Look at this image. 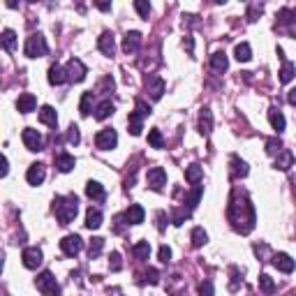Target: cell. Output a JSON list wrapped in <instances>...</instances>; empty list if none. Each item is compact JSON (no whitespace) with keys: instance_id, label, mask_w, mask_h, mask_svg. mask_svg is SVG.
<instances>
[{"instance_id":"6da1fadb","label":"cell","mask_w":296,"mask_h":296,"mask_svg":"<svg viewBox=\"0 0 296 296\" xmlns=\"http://www.w3.org/2000/svg\"><path fill=\"white\" fill-rule=\"evenodd\" d=\"M227 218L238 234H250V231L255 229V222H257L255 206H252V202H250V197L245 190H238V188L231 190Z\"/></svg>"},{"instance_id":"7a4b0ae2","label":"cell","mask_w":296,"mask_h":296,"mask_svg":"<svg viewBox=\"0 0 296 296\" xmlns=\"http://www.w3.org/2000/svg\"><path fill=\"white\" fill-rule=\"evenodd\" d=\"M54 213L58 218L61 224H70L79 213V199L76 195H65V197H56L54 199Z\"/></svg>"},{"instance_id":"3957f363","label":"cell","mask_w":296,"mask_h":296,"mask_svg":"<svg viewBox=\"0 0 296 296\" xmlns=\"http://www.w3.org/2000/svg\"><path fill=\"white\" fill-rule=\"evenodd\" d=\"M23 54L28 58H42V56L49 54V44H47V37L42 33H33L30 37L26 40V47H23Z\"/></svg>"},{"instance_id":"277c9868","label":"cell","mask_w":296,"mask_h":296,"mask_svg":"<svg viewBox=\"0 0 296 296\" xmlns=\"http://www.w3.org/2000/svg\"><path fill=\"white\" fill-rule=\"evenodd\" d=\"M37 290L42 292V296H61V285L56 283V278L51 276V271H42L40 276L35 278Z\"/></svg>"},{"instance_id":"5b68a950","label":"cell","mask_w":296,"mask_h":296,"mask_svg":"<svg viewBox=\"0 0 296 296\" xmlns=\"http://www.w3.org/2000/svg\"><path fill=\"white\" fill-rule=\"evenodd\" d=\"M278 28L296 37V7H283L278 12Z\"/></svg>"},{"instance_id":"8992f818","label":"cell","mask_w":296,"mask_h":296,"mask_svg":"<svg viewBox=\"0 0 296 296\" xmlns=\"http://www.w3.org/2000/svg\"><path fill=\"white\" fill-rule=\"evenodd\" d=\"M144 86H146V93L150 95V100H160L162 95H164V79L157 76V74H146V79H144Z\"/></svg>"},{"instance_id":"52a82bcc","label":"cell","mask_w":296,"mask_h":296,"mask_svg":"<svg viewBox=\"0 0 296 296\" xmlns=\"http://www.w3.org/2000/svg\"><path fill=\"white\" fill-rule=\"evenodd\" d=\"M65 72H68V81H72V83H81V81L86 79L88 70L79 58H72V61H68V65H65Z\"/></svg>"},{"instance_id":"ba28073f","label":"cell","mask_w":296,"mask_h":296,"mask_svg":"<svg viewBox=\"0 0 296 296\" xmlns=\"http://www.w3.org/2000/svg\"><path fill=\"white\" fill-rule=\"evenodd\" d=\"M21 139H23V144H26L28 150H33V153H37V150L44 148V137H42L37 130H33V128L23 130V132H21Z\"/></svg>"},{"instance_id":"9c48e42d","label":"cell","mask_w":296,"mask_h":296,"mask_svg":"<svg viewBox=\"0 0 296 296\" xmlns=\"http://www.w3.org/2000/svg\"><path fill=\"white\" fill-rule=\"evenodd\" d=\"M116 144H118V135H116V130H111V128L102 130V132H97V137H95V146L100 148V150H111V148H116Z\"/></svg>"},{"instance_id":"30bf717a","label":"cell","mask_w":296,"mask_h":296,"mask_svg":"<svg viewBox=\"0 0 296 296\" xmlns=\"http://www.w3.org/2000/svg\"><path fill=\"white\" fill-rule=\"evenodd\" d=\"M61 250L68 257H76L81 250H83V241H81V236H76V234L65 236V238L61 241Z\"/></svg>"},{"instance_id":"8fae6325","label":"cell","mask_w":296,"mask_h":296,"mask_svg":"<svg viewBox=\"0 0 296 296\" xmlns=\"http://www.w3.org/2000/svg\"><path fill=\"white\" fill-rule=\"evenodd\" d=\"M21 259H23V266L30 271H35L37 266H42V259H44V255H42L40 248H26L23 252H21Z\"/></svg>"},{"instance_id":"7c38bea8","label":"cell","mask_w":296,"mask_h":296,"mask_svg":"<svg viewBox=\"0 0 296 296\" xmlns=\"http://www.w3.org/2000/svg\"><path fill=\"white\" fill-rule=\"evenodd\" d=\"M146 181H148V185H150V188L160 192V190L167 185V171H164L162 167H150V169H148Z\"/></svg>"},{"instance_id":"4fadbf2b","label":"cell","mask_w":296,"mask_h":296,"mask_svg":"<svg viewBox=\"0 0 296 296\" xmlns=\"http://www.w3.org/2000/svg\"><path fill=\"white\" fill-rule=\"evenodd\" d=\"M97 49H100L104 56H111L116 54V37H114V33H109V30H104V33L97 37Z\"/></svg>"},{"instance_id":"5bb4252c","label":"cell","mask_w":296,"mask_h":296,"mask_svg":"<svg viewBox=\"0 0 296 296\" xmlns=\"http://www.w3.org/2000/svg\"><path fill=\"white\" fill-rule=\"evenodd\" d=\"M44 178H47V169H44V164L35 162V164H30V167H28L26 181L30 183V185H42V183H44Z\"/></svg>"},{"instance_id":"9a60e30c","label":"cell","mask_w":296,"mask_h":296,"mask_svg":"<svg viewBox=\"0 0 296 296\" xmlns=\"http://www.w3.org/2000/svg\"><path fill=\"white\" fill-rule=\"evenodd\" d=\"M139 47H142V33H139V30H130V33L123 37V51L130 56V54H137Z\"/></svg>"},{"instance_id":"2e32d148","label":"cell","mask_w":296,"mask_h":296,"mask_svg":"<svg viewBox=\"0 0 296 296\" xmlns=\"http://www.w3.org/2000/svg\"><path fill=\"white\" fill-rule=\"evenodd\" d=\"M35 107H37V100H35L33 93H21L19 95V100H16L19 114H30V111H35Z\"/></svg>"},{"instance_id":"e0dca14e","label":"cell","mask_w":296,"mask_h":296,"mask_svg":"<svg viewBox=\"0 0 296 296\" xmlns=\"http://www.w3.org/2000/svg\"><path fill=\"white\" fill-rule=\"evenodd\" d=\"M273 266H276L278 271H283V273H292L296 264L287 252H278V255H273Z\"/></svg>"},{"instance_id":"ac0fdd59","label":"cell","mask_w":296,"mask_h":296,"mask_svg":"<svg viewBox=\"0 0 296 296\" xmlns=\"http://www.w3.org/2000/svg\"><path fill=\"white\" fill-rule=\"evenodd\" d=\"M199 132H202L204 137H209L211 135V130H213V114H211V109L209 107H204L202 111H199Z\"/></svg>"},{"instance_id":"d6986e66","label":"cell","mask_w":296,"mask_h":296,"mask_svg":"<svg viewBox=\"0 0 296 296\" xmlns=\"http://www.w3.org/2000/svg\"><path fill=\"white\" fill-rule=\"evenodd\" d=\"M144 218H146V211H144L139 204H132V206L125 211V224H142Z\"/></svg>"},{"instance_id":"ffe728a7","label":"cell","mask_w":296,"mask_h":296,"mask_svg":"<svg viewBox=\"0 0 296 296\" xmlns=\"http://www.w3.org/2000/svg\"><path fill=\"white\" fill-rule=\"evenodd\" d=\"M269 121H271V128L276 130L278 135H280V132H285V125H287V121H285V116H283V111H280V109H276V107L269 109Z\"/></svg>"},{"instance_id":"44dd1931","label":"cell","mask_w":296,"mask_h":296,"mask_svg":"<svg viewBox=\"0 0 296 296\" xmlns=\"http://www.w3.org/2000/svg\"><path fill=\"white\" fill-rule=\"evenodd\" d=\"M128 128H130V135L132 137H139L144 130V116L139 111H132L128 118Z\"/></svg>"},{"instance_id":"7402d4cb","label":"cell","mask_w":296,"mask_h":296,"mask_svg":"<svg viewBox=\"0 0 296 296\" xmlns=\"http://www.w3.org/2000/svg\"><path fill=\"white\" fill-rule=\"evenodd\" d=\"M40 121L44 123V125H49V128H56V125H58V114H56V109L44 104V107L40 109Z\"/></svg>"},{"instance_id":"603a6c76","label":"cell","mask_w":296,"mask_h":296,"mask_svg":"<svg viewBox=\"0 0 296 296\" xmlns=\"http://www.w3.org/2000/svg\"><path fill=\"white\" fill-rule=\"evenodd\" d=\"M290 167H294V153L292 150H283L276 155V169L278 171H287Z\"/></svg>"},{"instance_id":"cb8c5ba5","label":"cell","mask_w":296,"mask_h":296,"mask_svg":"<svg viewBox=\"0 0 296 296\" xmlns=\"http://www.w3.org/2000/svg\"><path fill=\"white\" fill-rule=\"evenodd\" d=\"M65 81H68V72H65L61 65H51V68H49V83H51V86H61Z\"/></svg>"},{"instance_id":"d4e9b609","label":"cell","mask_w":296,"mask_h":296,"mask_svg":"<svg viewBox=\"0 0 296 296\" xmlns=\"http://www.w3.org/2000/svg\"><path fill=\"white\" fill-rule=\"evenodd\" d=\"M229 164H231V176L234 178H245L248 176V164L241 160V157H236V155H231V160H229Z\"/></svg>"},{"instance_id":"484cf974","label":"cell","mask_w":296,"mask_h":296,"mask_svg":"<svg viewBox=\"0 0 296 296\" xmlns=\"http://www.w3.org/2000/svg\"><path fill=\"white\" fill-rule=\"evenodd\" d=\"M56 167H58V171L68 174V171H72V169L76 167V160H74L70 153H61L58 157H56Z\"/></svg>"},{"instance_id":"4316f807","label":"cell","mask_w":296,"mask_h":296,"mask_svg":"<svg viewBox=\"0 0 296 296\" xmlns=\"http://www.w3.org/2000/svg\"><path fill=\"white\" fill-rule=\"evenodd\" d=\"M278 56H280V58H283V68H280V81H283V83H290L292 79H294V65H292L290 61H285V56H283V49H278Z\"/></svg>"},{"instance_id":"83f0119b","label":"cell","mask_w":296,"mask_h":296,"mask_svg":"<svg viewBox=\"0 0 296 296\" xmlns=\"http://www.w3.org/2000/svg\"><path fill=\"white\" fill-rule=\"evenodd\" d=\"M86 195L90 197V199H95V202H104V197H107V192H104V188H102L97 181H88L86 185Z\"/></svg>"},{"instance_id":"f1b7e54d","label":"cell","mask_w":296,"mask_h":296,"mask_svg":"<svg viewBox=\"0 0 296 296\" xmlns=\"http://www.w3.org/2000/svg\"><path fill=\"white\" fill-rule=\"evenodd\" d=\"M227 65H229V61H227V54H224V51H216V54L211 56V70H213V72H224Z\"/></svg>"},{"instance_id":"f546056e","label":"cell","mask_w":296,"mask_h":296,"mask_svg":"<svg viewBox=\"0 0 296 296\" xmlns=\"http://www.w3.org/2000/svg\"><path fill=\"white\" fill-rule=\"evenodd\" d=\"M86 227L88 229H97V227H102V211L100 209H90L86 211Z\"/></svg>"},{"instance_id":"4dcf8cb0","label":"cell","mask_w":296,"mask_h":296,"mask_svg":"<svg viewBox=\"0 0 296 296\" xmlns=\"http://www.w3.org/2000/svg\"><path fill=\"white\" fill-rule=\"evenodd\" d=\"M111 114H114V102L111 100H104L95 107V118H97V121H104V118H109Z\"/></svg>"},{"instance_id":"1f68e13d","label":"cell","mask_w":296,"mask_h":296,"mask_svg":"<svg viewBox=\"0 0 296 296\" xmlns=\"http://www.w3.org/2000/svg\"><path fill=\"white\" fill-rule=\"evenodd\" d=\"M234 56H236V61H238V63H248L250 58H252V49H250L248 42H241V44H236Z\"/></svg>"},{"instance_id":"d6a6232c","label":"cell","mask_w":296,"mask_h":296,"mask_svg":"<svg viewBox=\"0 0 296 296\" xmlns=\"http://www.w3.org/2000/svg\"><path fill=\"white\" fill-rule=\"evenodd\" d=\"M93 97H95L93 90H86V93L81 95V102H79L81 116H90V111H93Z\"/></svg>"},{"instance_id":"836d02e7","label":"cell","mask_w":296,"mask_h":296,"mask_svg":"<svg viewBox=\"0 0 296 296\" xmlns=\"http://www.w3.org/2000/svg\"><path fill=\"white\" fill-rule=\"evenodd\" d=\"M202 176H204V169L199 167V164H190V167L185 169V181L192 183V185H197V183L202 181Z\"/></svg>"},{"instance_id":"e575fe53","label":"cell","mask_w":296,"mask_h":296,"mask_svg":"<svg viewBox=\"0 0 296 296\" xmlns=\"http://www.w3.org/2000/svg\"><path fill=\"white\" fill-rule=\"evenodd\" d=\"M132 252H135V257L139 259V262H144V259H148V255H150V243L139 241L135 248H132Z\"/></svg>"},{"instance_id":"d590c367","label":"cell","mask_w":296,"mask_h":296,"mask_svg":"<svg viewBox=\"0 0 296 296\" xmlns=\"http://www.w3.org/2000/svg\"><path fill=\"white\" fill-rule=\"evenodd\" d=\"M190 238H192V245H195V248H202L204 243L209 241V234L204 231V227H195L192 234H190Z\"/></svg>"},{"instance_id":"8d00e7d4","label":"cell","mask_w":296,"mask_h":296,"mask_svg":"<svg viewBox=\"0 0 296 296\" xmlns=\"http://www.w3.org/2000/svg\"><path fill=\"white\" fill-rule=\"evenodd\" d=\"M259 290H262L266 296L273 294V292H276V283H273V278L266 276V273H262V276H259Z\"/></svg>"},{"instance_id":"74e56055","label":"cell","mask_w":296,"mask_h":296,"mask_svg":"<svg viewBox=\"0 0 296 296\" xmlns=\"http://www.w3.org/2000/svg\"><path fill=\"white\" fill-rule=\"evenodd\" d=\"M0 42H2V47H5L7 51H12L14 44H16V33H14V30H9V28H5V30H2V35H0Z\"/></svg>"},{"instance_id":"f35d334b","label":"cell","mask_w":296,"mask_h":296,"mask_svg":"<svg viewBox=\"0 0 296 296\" xmlns=\"http://www.w3.org/2000/svg\"><path fill=\"white\" fill-rule=\"evenodd\" d=\"M102 248H104V238H100V236L90 238V243H88V255H90V259H95V257L100 255Z\"/></svg>"},{"instance_id":"ab89813d","label":"cell","mask_w":296,"mask_h":296,"mask_svg":"<svg viewBox=\"0 0 296 296\" xmlns=\"http://www.w3.org/2000/svg\"><path fill=\"white\" fill-rule=\"evenodd\" d=\"M148 144H150L153 148H162V146H164V137H162L160 130H150V132H148Z\"/></svg>"},{"instance_id":"60d3db41","label":"cell","mask_w":296,"mask_h":296,"mask_svg":"<svg viewBox=\"0 0 296 296\" xmlns=\"http://www.w3.org/2000/svg\"><path fill=\"white\" fill-rule=\"evenodd\" d=\"M202 192H204V188H202V185H197V188L188 195V209L190 211L197 209V204H199V199H202Z\"/></svg>"},{"instance_id":"b9f144b4","label":"cell","mask_w":296,"mask_h":296,"mask_svg":"<svg viewBox=\"0 0 296 296\" xmlns=\"http://www.w3.org/2000/svg\"><path fill=\"white\" fill-rule=\"evenodd\" d=\"M285 148H283V142L280 139H269L266 142V153L269 155H278V153H283Z\"/></svg>"},{"instance_id":"7bdbcfd3","label":"cell","mask_w":296,"mask_h":296,"mask_svg":"<svg viewBox=\"0 0 296 296\" xmlns=\"http://www.w3.org/2000/svg\"><path fill=\"white\" fill-rule=\"evenodd\" d=\"M135 9L139 12L142 19H148V14H150V5H148L146 0H135Z\"/></svg>"},{"instance_id":"ee69618b","label":"cell","mask_w":296,"mask_h":296,"mask_svg":"<svg viewBox=\"0 0 296 296\" xmlns=\"http://www.w3.org/2000/svg\"><path fill=\"white\" fill-rule=\"evenodd\" d=\"M238 280L243 283V273L236 269V266H231V285H229V290H231V292L238 290Z\"/></svg>"},{"instance_id":"f6af8a7d","label":"cell","mask_w":296,"mask_h":296,"mask_svg":"<svg viewBox=\"0 0 296 296\" xmlns=\"http://www.w3.org/2000/svg\"><path fill=\"white\" fill-rule=\"evenodd\" d=\"M144 283H148V285H157L160 283V273L155 269H148L146 273H144Z\"/></svg>"},{"instance_id":"bcb514c9","label":"cell","mask_w":296,"mask_h":296,"mask_svg":"<svg viewBox=\"0 0 296 296\" xmlns=\"http://www.w3.org/2000/svg\"><path fill=\"white\" fill-rule=\"evenodd\" d=\"M157 257H160L162 264H169V262H171V248H169V245H160V250H157Z\"/></svg>"},{"instance_id":"7dc6e473","label":"cell","mask_w":296,"mask_h":296,"mask_svg":"<svg viewBox=\"0 0 296 296\" xmlns=\"http://www.w3.org/2000/svg\"><path fill=\"white\" fill-rule=\"evenodd\" d=\"M68 142L74 144V146L81 142V135H79V128H76V125H70V130H68Z\"/></svg>"},{"instance_id":"c3c4849f","label":"cell","mask_w":296,"mask_h":296,"mask_svg":"<svg viewBox=\"0 0 296 296\" xmlns=\"http://www.w3.org/2000/svg\"><path fill=\"white\" fill-rule=\"evenodd\" d=\"M109 269L111 271L123 269V262H121V255H118V252H111V257H109Z\"/></svg>"},{"instance_id":"681fc988","label":"cell","mask_w":296,"mask_h":296,"mask_svg":"<svg viewBox=\"0 0 296 296\" xmlns=\"http://www.w3.org/2000/svg\"><path fill=\"white\" fill-rule=\"evenodd\" d=\"M213 294H216V290H213V283H211V280L202 283V287H199V296H213Z\"/></svg>"},{"instance_id":"f907efd6","label":"cell","mask_w":296,"mask_h":296,"mask_svg":"<svg viewBox=\"0 0 296 296\" xmlns=\"http://www.w3.org/2000/svg\"><path fill=\"white\" fill-rule=\"evenodd\" d=\"M135 111H139V114H142L144 118H146V116H150V114H153V109L148 107V104H146V102H144V100H137V109H135Z\"/></svg>"},{"instance_id":"816d5d0a","label":"cell","mask_w":296,"mask_h":296,"mask_svg":"<svg viewBox=\"0 0 296 296\" xmlns=\"http://www.w3.org/2000/svg\"><path fill=\"white\" fill-rule=\"evenodd\" d=\"M255 255H257V257H259V259H262V262H264V257L269 255V245H266V243H262V245L257 243V245H255Z\"/></svg>"},{"instance_id":"f5cc1de1","label":"cell","mask_w":296,"mask_h":296,"mask_svg":"<svg viewBox=\"0 0 296 296\" xmlns=\"http://www.w3.org/2000/svg\"><path fill=\"white\" fill-rule=\"evenodd\" d=\"M257 14H262V5H250L248 19H250V21H257Z\"/></svg>"},{"instance_id":"db71d44e","label":"cell","mask_w":296,"mask_h":296,"mask_svg":"<svg viewBox=\"0 0 296 296\" xmlns=\"http://www.w3.org/2000/svg\"><path fill=\"white\" fill-rule=\"evenodd\" d=\"M183 47L188 49V54H195V40H192V37H185V40H183Z\"/></svg>"},{"instance_id":"11a10c76","label":"cell","mask_w":296,"mask_h":296,"mask_svg":"<svg viewBox=\"0 0 296 296\" xmlns=\"http://www.w3.org/2000/svg\"><path fill=\"white\" fill-rule=\"evenodd\" d=\"M287 100H290V104H294V107H296V88H292V90H290Z\"/></svg>"},{"instance_id":"9f6ffc18","label":"cell","mask_w":296,"mask_h":296,"mask_svg":"<svg viewBox=\"0 0 296 296\" xmlns=\"http://www.w3.org/2000/svg\"><path fill=\"white\" fill-rule=\"evenodd\" d=\"M7 171H9V162H7V157H2V171H0V174L7 176Z\"/></svg>"},{"instance_id":"6f0895ef","label":"cell","mask_w":296,"mask_h":296,"mask_svg":"<svg viewBox=\"0 0 296 296\" xmlns=\"http://www.w3.org/2000/svg\"><path fill=\"white\" fill-rule=\"evenodd\" d=\"M97 9H102V12H109V9H111V5H109V2H97Z\"/></svg>"}]
</instances>
